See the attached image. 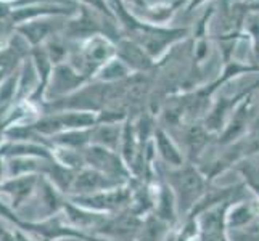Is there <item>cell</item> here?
I'll return each mask as SVG.
<instances>
[{"label":"cell","mask_w":259,"mask_h":241,"mask_svg":"<svg viewBox=\"0 0 259 241\" xmlns=\"http://www.w3.org/2000/svg\"><path fill=\"white\" fill-rule=\"evenodd\" d=\"M169 186L176 196L177 209L181 212H192L203 195L206 193V180L204 175L193 166H182L171 169L167 174Z\"/></svg>","instance_id":"cell-1"},{"label":"cell","mask_w":259,"mask_h":241,"mask_svg":"<svg viewBox=\"0 0 259 241\" xmlns=\"http://www.w3.org/2000/svg\"><path fill=\"white\" fill-rule=\"evenodd\" d=\"M66 198L84 209L111 216L113 212H121L132 203V188L127 185H121L116 186V188L98 191L94 195L66 196Z\"/></svg>","instance_id":"cell-2"},{"label":"cell","mask_w":259,"mask_h":241,"mask_svg":"<svg viewBox=\"0 0 259 241\" xmlns=\"http://www.w3.org/2000/svg\"><path fill=\"white\" fill-rule=\"evenodd\" d=\"M82 156L87 167H92L105 175L124 182H127V178L131 177V169L124 163L122 156L118 155V151L91 143L82 150Z\"/></svg>","instance_id":"cell-3"},{"label":"cell","mask_w":259,"mask_h":241,"mask_svg":"<svg viewBox=\"0 0 259 241\" xmlns=\"http://www.w3.org/2000/svg\"><path fill=\"white\" fill-rule=\"evenodd\" d=\"M234 203L226 201L203 211L196 217L198 241H230L227 227V212Z\"/></svg>","instance_id":"cell-4"},{"label":"cell","mask_w":259,"mask_h":241,"mask_svg":"<svg viewBox=\"0 0 259 241\" xmlns=\"http://www.w3.org/2000/svg\"><path fill=\"white\" fill-rule=\"evenodd\" d=\"M40 175L42 174H29L5 178V182L0 186V198L18 212L34 196Z\"/></svg>","instance_id":"cell-5"},{"label":"cell","mask_w":259,"mask_h":241,"mask_svg":"<svg viewBox=\"0 0 259 241\" xmlns=\"http://www.w3.org/2000/svg\"><path fill=\"white\" fill-rule=\"evenodd\" d=\"M126 185L124 180L108 177L102 172L95 171L92 167H82L81 171L76 172L74 182L71 185V190L66 196H81V195H94L98 191L111 190L116 186Z\"/></svg>","instance_id":"cell-6"},{"label":"cell","mask_w":259,"mask_h":241,"mask_svg":"<svg viewBox=\"0 0 259 241\" xmlns=\"http://www.w3.org/2000/svg\"><path fill=\"white\" fill-rule=\"evenodd\" d=\"M259 217V201L249 203H234L227 212L229 230H238L249 227V224Z\"/></svg>","instance_id":"cell-7"},{"label":"cell","mask_w":259,"mask_h":241,"mask_svg":"<svg viewBox=\"0 0 259 241\" xmlns=\"http://www.w3.org/2000/svg\"><path fill=\"white\" fill-rule=\"evenodd\" d=\"M249 116H251V100H245L242 105L238 106L237 111L232 116V121L229 122L227 129L222 133V137L219 138V143H230L237 137H240L245 132V127L248 124Z\"/></svg>","instance_id":"cell-8"},{"label":"cell","mask_w":259,"mask_h":241,"mask_svg":"<svg viewBox=\"0 0 259 241\" xmlns=\"http://www.w3.org/2000/svg\"><path fill=\"white\" fill-rule=\"evenodd\" d=\"M49 161L37 158H5L7 178L29 175V174H44V169Z\"/></svg>","instance_id":"cell-9"},{"label":"cell","mask_w":259,"mask_h":241,"mask_svg":"<svg viewBox=\"0 0 259 241\" xmlns=\"http://www.w3.org/2000/svg\"><path fill=\"white\" fill-rule=\"evenodd\" d=\"M155 147L158 148L159 156L163 158V161L167 166H171L172 169L184 166L182 153L179 151V148L171 140V137H169L163 129H156L155 130Z\"/></svg>","instance_id":"cell-10"},{"label":"cell","mask_w":259,"mask_h":241,"mask_svg":"<svg viewBox=\"0 0 259 241\" xmlns=\"http://www.w3.org/2000/svg\"><path fill=\"white\" fill-rule=\"evenodd\" d=\"M52 155L55 163L71 169V171H81L82 167H85V161H84L81 150L66 148V147H53Z\"/></svg>","instance_id":"cell-11"},{"label":"cell","mask_w":259,"mask_h":241,"mask_svg":"<svg viewBox=\"0 0 259 241\" xmlns=\"http://www.w3.org/2000/svg\"><path fill=\"white\" fill-rule=\"evenodd\" d=\"M122 133L116 129L113 124H103L100 127L92 129V143L102 145L110 150H118V143L121 141Z\"/></svg>","instance_id":"cell-12"},{"label":"cell","mask_w":259,"mask_h":241,"mask_svg":"<svg viewBox=\"0 0 259 241\" xmlns=\"http://www.w3.org/2000/svg\"><path fill=\"white\" fill-rule=\"evenodd\" d=\"M113 53L114 50L108 42L103 39H95L94 42H91V45L87 49V58L91 63L100 65V63H106L113 57Z\"/></svg>","instance_id":"cell-13"},{"label":"cell","mask_w":259,"mask_h":241,"mask_svg":"<svg viewBox=\"0 0 259 241\" xmlns=\"http://www.w3.org/2000/svg\"><path fill=\"white\" fill-rule=\"evenodd\" d=\"M122 58L126 63L137 69H145L150 66V60L147 58L144 49L136 43H122Z\"/></svg>","instance_id":"cell-14"},{"label":"cell","mask_w":259,"mask_h":241,"mask_svg":"<svg viewBox=\"0 0 259 241\" xmlns=\"http://www.w3.org/2000/svg\"><path fill=\"white\" fill-rule=\"evenodd\" d=\"M164 220L159 217H148L140 227V236L139 241H158L159 235L163 231Z\"/></svg>","instance_id":"cell-15"},{"label":"cell","mask_w":259,"mask_h":241,"mask_svg":"<svg viewBox=\"0 0 259 241\" xmlns=\"http://www.w3.org/2000/svg\"><path fill=\"white\" fill-rule=\"evenodd\" d=\"M185 140H187V143H189V148L192 153H201V150L204 148V145L208 143V132L206 129H203L200 126H193L189 129V132H187V135H185Z\"/></svg>","instance_id":"cell-16"},{"label":"cell","mask_w":259,"mask_h":241,"mask_svg":"<svg viewBox=\"0 0 259 241\" xmlns=\"http://www.w3.org/2000/svg\"><path fill=\"white\" fill-rule=\"evenodd\" d=\"M127 73H129V68L126 66V63H124V61H119V60H114V61H111V63H108L103 68L102 79H105V80H118V79L126 77Z\"/></svg>","instance_id":"cell-17"},{"label":"cell","mask_w":259,"mask_h":241,"mask_svg":"<svg viewBox=\"0 0 259 241\" xmlns=\"http://www.w3.org/2000/svg\"><path fill=\"white\" fill-rule=\"evenodd\" d=\"M240 171L245 175V180L248 182L249 188L259 196V167L253 166L251 163H243L240 164Z\"/></svg>","instance_id":"cell-18"},{"label":"cell","mask_w":259,"mask_h":241,"mask_svg":"<svg viewBox=\"0 0 259 241\" xmlns=\"http://www.w3.org/2000/svg\"><path fill=\"white\" fill-rule=\"evenodd\" d=\"M232 231H234V238H232V241H259L256 231L246 230V227L238 228V230H232Z\"/></svg>","instance_id":"cell-19"},{"label":"cell","mask_w":259,"mask_h":241,"mask_svg":"<svg viewBox=\"0 0 259 241\" xmlns=\"http://www.w3.org/2000/svg\"><path fill=\"white\" fill-rule=\"evenodd\" d=\"M249 34L253 35V43H254V53L259 60V21L257 20H249V26H248Z\"/></svg>","instance_id":"cell-20"},{"label":"cell","mask_w":259,"mask_h":241,"mask_svg":"<svg viewBox=\"0 0 259 241\" xmlns=\"http://www.w3.org/2000/svg\"><path fill=\"white\" fill-rule=\"evenodd\" d=\"M7 178V166H5V156L2 155V151H0V186L5 182Z\"/></svg>","instance_id":"cell-21"},{"label":"cell","mask_w":259,"mask_h":241,"mask_svg":"<svg viewBox=\"0 0 259 241\" xmlns=\"http://www.w3.org/2000/svg\"><path fill=\"white\" fill-rule=\"evenodd\" d=\"M201 2H204V0H192V4H190V8H193L195 5H200Z\"/></svg>","instance_id":"cell-22"},{"label":"cell","mask_w":259,"mask_h":241,"mask_svg":"<svg viewBox=\"0 0 259 241\" xmlns=\"http://www.w3.org/2000/svg\"><path fill=\"white\" fill-rule=\"evenodd\" d=\"M132 2H136V4H140V5L144 4V2H142V0H132Z\"/></svg>","instance_id":"cell-23"}]
</instances>
